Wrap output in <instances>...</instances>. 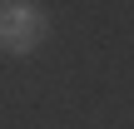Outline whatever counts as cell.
Instances as JSON below:
<instances>
[{
	"instance_id": "cell-1",
	"label": "cell",
	"mask_w": 134,
	"mask_h": 129,
	"mask_svg": "<svg viewBox=\"0 0 134 129\" xmlns=\"http://www.w3.org/2000/svg\"><path fill=\"white\" fill-rule=\"evenodd\" d=\"M50 40V10L35 0H5L0 5V50L5 55H35Z\"/></svg>"
}]
</instances>
